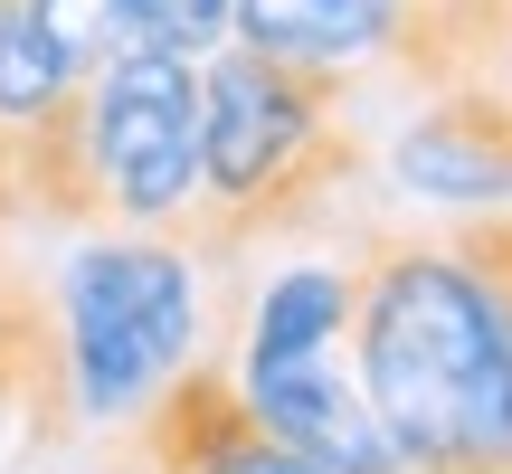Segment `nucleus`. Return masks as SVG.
<instances>
[{
	"mask_svg": "<svg viewBox=\"0 0 512 474\" xmlns=\"http://www.w3.org/2000/svg\"><path fill=\"white\" fill-rule=\"evenodd\" d=\"M0 10H10V0H0Z\"/></svg>",
	"mask_w": 512,
	"mask_h": 474,
	"instance_id": "14",
	"label": "nucleus"
},
{
	"mask_svg": "<svg viewBox=\"0 0 512 474\" xmlns=\"http://www.w3.org/2000/svg\"><path fill=\"white\" fill-rule=\"evenodd\" d=\"M351 294H361L351 266H285L256 294L238 389L275 437L323 456L332 474H408L361 389V361H351Z\"/></svg>",
	"mask_w": 512,
	"mask_h": 474,
	"instance_id": "5",
	"label": "nucleus"
},
{
	"mask_svg": "<svg viewBox=\"0 0 512 474\" xmlns=\"http://www.w3.org/2000/svg\"><path fill=\"white\" fill-rule=\"evenodd\" d=\"M133 456H143V474H332L323 456L275 437L247 408L238 370H219V361H190L181 380L133 418Z\"/></svg>",
	"mask_w": 512,
	"mask_h": 474,
	"instance_id": "7",
	"label": "nucleus"
},
{
	"mask_svg": "<svg viewBox=\"0 0 512 474\" xmlns=\"http://www.w3.org/2000/svg\"><path fill=\"white\" fill-rule=\"evenodd\" d=\"M10 427H19V418H10V408H0V437H10Z\"/></svg>",
	"mask_w": 512,
	"mask_h": 474,
	"instance_id": "12",
	"label": "nucleus"
},
{
	"mask_svg": "<svg viewBox=\"0 0 512 474\" xmlns=\"http://www.w3.org/2000/svg\"><path fill=\"white\" fill-rule=\"evenodd\" d=\"M57 323L86 418H143L200 361V247L171 228H105L57 266Z\"/></svg>",
	"mask_w": 512,
	"mask_h": 474,
	"instance_id": "4",
	"label": "nucleus"
},
{
	"mask_svg": "<svg viewBox=\"0 0 512 474\" xmlns=\"http://www.w3.org/2000/svg\"><path fill=\"white\" fill-rule=\"evenodd\" d=\"M38 19H48L57 48L76 57V76H95L105 57H124V0H38Z\"/></svg>",
	"mask_w": 512,
	"mask_h": 474,
	"instance_id": "10",
	"label": "nucleus"
},
{
	"mask_svg": "<svg viewBox=\"0 0 512 474\" xmlns=\"http://www.w3.org/2000/svg\"><path fill=\"white\" fill-rule=\"evenodd\" d=\"M389 181L427 209H456V219L512 209V76L437 86L389 143Z\"/></svg>",
	"mask_w": 512,
	"mask_h": 474,
	"instance_id": "6",
	"label": "nucleus"
},
{
	"mask_svg": "<svg viewBox=\"0 0 512 474\" xmlns=\"http://www.w3.org/2000/svg\"><path fill=\"white\" fill-rule=\"evenodd\" d=\"M370 162L351 67L323 57H275L256 38L200 57V209L190 247L200 256H247L275 237L313 228Z\"/></svg>",
	"mask_w": 512,
	"mask_h": 474,
	"instance_id": "2",
	"label": "nucleus"
},
{
	"mask_svg": "<svg viewBox=\"0 0 512 474\" xmlns=\"http://www.w3.org/2000/svg\"><path fill=\"white\" fill-rule=\"evenodd\" d=\"M351 361L408 474H512V294L456 237H370Z\"/></svg>",
	"mask_w": 512,
	"mask_h": 474,
	"instance_id": "1",
	"label": "nucleus"
},
{
	"mask_svg": "<svg viewBox=\"0 0 512 474\" xmlns=\"http://www.w3.org/2000/svg\"><path fill=\"white\" fill-rule=\"evenodd\" d=\"M238 38V0H124V48L209 57Z\"/></svg>",
	"mask_w": 512,
	"mask_h": 474,
	"instance_id": "9",
	"label": "nucleus"
},
{
	"mask_svg": "<svg viewBox=\"0 0 512 474\" xmlns=\"http://www.w3.org/2000/svg\"><path fill=\"white\" fill-rule=\"evenodd\" d=\"M29 219L67 237L105 228H190L200 209V57L124 48L76 76L67 105L19 124Z\"/></svg>",
	"mask_w": 512,
	"mask_h": 474,
	"instance_id": "3",
	"label": "nucleus"
},
{
	"mask_svg": "<svg viewBox=\"0 0 512 474\" xmlns=\"http://www.w3.org/2000/svg\"><path fill=\"white\" fill-rule=\"evenodd\" d=\"M76 95V57L57 48V29L38 19V0L0 10V124H38L48 105Z\"/></svg>",
	"mask_w": 512,
	"mask_h": 474,
	"instance_id": "8",
	"label": "nucleus"
},
{
	"mask_svg": "<svg viewBox=\"0 0 512 474\" xmlns=\"http://www.w3.org/2000/svg\"><path fill=\"white\" fill-rule=\"evenodd\" d=\"M503 76H512V57H503Z\"/></svg>",
	"mask_w": 512,
	"mask_h": 474,
	"instance_id": "13",
	"label": "nucleus"
},
{
	"mask_svg": "<svg viewBox=\"0 0 512 474\" xmlns=\"http://www.w3.org/2000/svg\"><path fill=\"white\" fill-rule=\"evenodd\" d=\"M10 219H29V162H19V124H0V237Z\"/></svg>",
	"mask_w": 512,
	"mask_h": 474,
	"instance_id": "11",
	"label": "nucleus"
}]
</instances>
